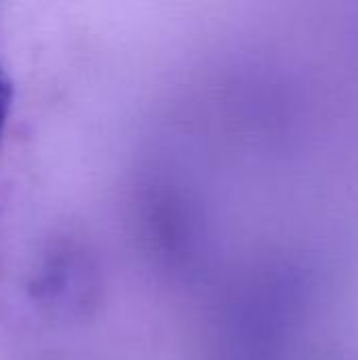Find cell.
I'll use <instances>...</instances> for the list:
<instances>
[{"label":"cell","mask_w":358,"mask_h":360,"mask_svg":"<svg viewBox=\"0 0 358 360\" xmlns=\"http://www.w3.org/2000/svg\"><path fill=\"white\" fill-rule=\"evenodd\" d=\"M13 95H15L13 80L8 76V72L0 65V139H2V133H4V127H6V120L11 114Z\"/></svg>","instance_id":"cell-1"}]
</instances>
